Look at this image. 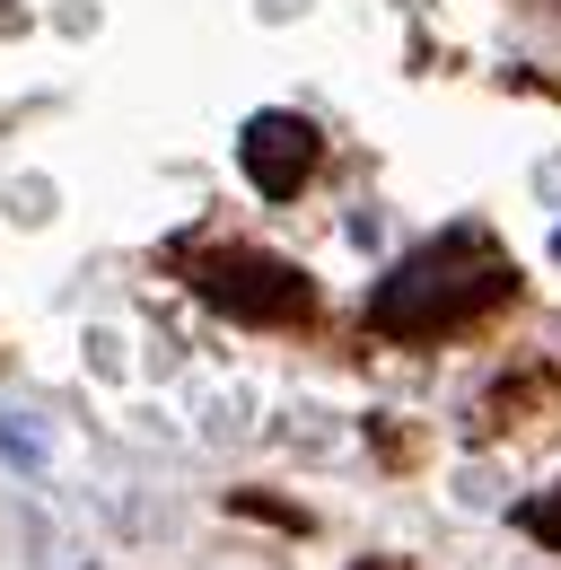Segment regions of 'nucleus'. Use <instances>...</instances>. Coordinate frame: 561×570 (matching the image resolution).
<instances>
[{"label":"nucleus","instance_id":"1","mask_svg":"<svg viewBox=\"0 0 561 570\" xmlns=\"http://www.w3.org/2000/svg\"><path fill=\"white\" fill-rule=\"evenodd\" d=\"M500 298H509V255L483 228H439L430 246H413L386 282L368 289V325L395 334V343H430V334L474 325Z\"/></svg>","mask_w":561,"mask_h":570},{"label":"nucleus","instance_id":"2","mask_svg":"<svg viewBox=\"0 0 561 570\" xmlns=\"http://www.w3.org/2000/svg\"><path fill=\"white\" fill-rule=\"evenodd\" d=\"M194 289H203L210 307H228L237 325H298V316L316 307V289H307L298 264H280V255H246V246L203 255V264H194Z\"/></svg>","mask_w":561,"mask_h":570},{"label":"nucleus","instance_id":"3","mask_svg":"<svg viewBox=\"0 0 561 570\" xmlns=\"http://www.w3.org/2000/svg\"><path fill=\"white\" fill-rule=\"evenodd\" d=\"M237 167H246V185H255L264 203H289V194L316 176V124H307V115H255V124L237 132Z\"/></svg>","mask_w":561,"mask_h":570},{"label":"nucleus","instance_id":"4","mask_svg":"<svg viewBox=\"0 0 561 570\" xmlns=\"http://www.w3.org/2000/svg\"><path fill=\"white\" fill-rule=\"evenodd\" d=\"M518 527H526V535H544V544L561 553V483L544 500H526V509H518Z\"/></svg>","mask_w":561,"mask_h":570}]
</instances>
